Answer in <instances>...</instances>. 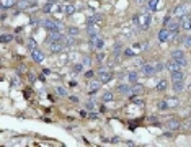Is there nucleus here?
Masks as SVG:
<instances>
[{
  "label": "nucleus",
  "instance_id": "nucleus-31",
  "mask_svg": "<svg viewBox=\"0 0 191 147\" xmlns=\"http://www.w3.org/2000/svg\"><path fill=\"white\" fill-rule=\"evenodd\" d=\"M87 110H90V111H95L96 110V105H95L93 100H88V102H87Z\"/></svg>",
  "mask_w": 191,
  "mask_h": 147
},
{
  "label": "nucleus",
  "instance_id": "nucleus-45",
  "mask_svg": "<svg viewBox=\"0 0 191 147\" xmlns=\"http://www.w3.org/2000/svg\"><path fill=\"white\" fill-rule=\"evenodd\" d=\"M149 121H150V122H157V118H155V116H150V118H149Z\"/></svg>",
  "mask_w": 191,
  "mask_h": 147
},
{
  "label": "nucleus",
  "instance_id": "nucleus-25",
  "mask_svg": "<svg viewBox=\"0 0 191 147\" xmlns=\"http://www.w3.org/2000/svg\"><path fill=\"white\" fill-rule=\"evenodd\" d=\"M181 41H183V46H185V48H190V49H191V35L183 36V39H181Z\"/></svg>",
  "mask_w": 191,
  "mask_h": 147
},
{
  "label": "nucleus",
  "instance_id": "nucleus-10",
  "mask_svg": "<svg viewBox=\"0 0 191 147\" xmlns=\"http://www.w3.org/2000/svg\"><path fill=\"white\" fill-rule=\"evenodd\" d=\"M173 15H175L177 18H181V17H185V15H188V8H186V5H185V4L177 5V7L173 8Z\"/></svg>",
  "mask_w": 191,
  "mask_h": 147
},
{
  "label": "nucleus",
  "instance_id": "nucleus-13",
  "mask_svg": "<svg viewBox=\"0 0 191 147\" xmlns=\"http://www.w3.org/2000/svg\"><path fill=\"white\" fill-rule=\"evenodd\" d=\"M142 90H144V87H142L141 84H131V93H129V97H137V95L142 93Z\"/></svg>",
  "mask_w": 191,
  "mask_h": 147
},
{
  "label": "nucleus",
  "instance_id": "nucleus-42",
  "mask_svg": "<svg viewBox=\"0 0 191 147\" xmlns=\"http://www.w3.org/2000/svg\"><path fill=\"white\" fill-rule=\"evenodd\" d=\"M103 59H105V56H103V54L100 53L98 56H96V62H100V64H101V62H103Z\"/></svg>",
  "mask_w": 191,
  "mask_h": 147
},
{
  "label": "nucleus",
  "instance_id": "nucleus-36",
  "mask_svg": "<svg viewBox=\"0 0 191 147\" xmlns=\"http://www.w3.org/2000/svg\"><path fill=\"white\" fill-rule=\"evenodd\" d=\"M74 12H75L74 5H70V4H69V5H65V13H67V15H72Z\"/></svg>",
  "mask_w": 191,
  "mask_h": 147
},
{
  "label": "nucleus",
  "instance_id": "nucleus-11",
  "mask_svg": "<svg viewBox=\"0 0 191 147\" xmlns=\"http://www.w3.org/2000/svg\"><path fill=\"white\" fill-rule=\"evenodd\" d=\"M31 59L34 61L36 64H42L44 62V54H42V51H39V49L31 51Z\"/></svg>",
  "mask_w": 191,
  "mask_h": 147
},
{
  "label": "nucleus",
  "instance_id": "nucleus-2",
  "mask_svg": "<svg viewBox=\"0 0 191 147\" xmlns=\"http://www.w3.org/2000/svg\"><path fill=\"white\" fill-rule=\"evenodd\" d=\"M96 75H98V80L101 82V84H108V82H111V79H113V72H111L110 69H106V67H101V69L96 72Z\"/></svg>",
  "mask_w": 191,
  "mask_h": 147
},
{
  "label": "nucleus",
  "instance_id": "nucleus-37",
  "mask_svg": "<svg viewBox=\"0 0 191 147\" xmlns=\"http://www.w3.org/2000/svg\"><path fill=\"white\" fill-rule=\"evenodd\" d=\"M51 10H52V4H51V2H49V4H46V5H44V8H42L44 13H49Z\"/></svg>",
  "mask_w": 191,
  "mask_h": 147
},
{
  "label": "nucleus",
  "instance_id": "nucleus-26",
  "mask_svg": "<svg viewBox=\"0 0 191 147\" xmlns=\"http://www.w3.org/2000/svg\"><path fill=\"white\" fill-rule=\"evenodd\" d=\"M0 39H2L4 44H7V43H10L11 39H13V35H7V33H4V35L0 36Z\"/></svg>",
  "mask_w": 191,
  "mask_h": 147
},
{
  "label": "nucleus",
  "instance_id": "nucleus-24",
  "mask_svg": "<svg viewBox=\"0 0 191 147\" xmlns=\"http://www.w3.org/2000/svg\"><path fill=\"white\" fill-rule=\"evenodd\" d=\"M26 48L29 49V51H34V49H38V44H36V41L34 39H28V41H26Z\"/></svg>",
  "mask_w": 191,
  "mask_h": 147
},
{
  "label": "nucleus",
  "instance_id": "nucleus-14",
  "mask_svg": "<svg viewBox=\"0 0 191 147\" xmlns=\"http://www.w3.org/2000/svg\"><path fill=\"white\" fill-rule=\"evenodd\" d=\"M0 5H2V10H8V8L17 7V2L15 0H0Z\"/></svg>",
  "mask_w": 191,
  "mask_h": 147
},
{
  "label": "nucleus",
  "instance_id": "nucleus-1",
  "mask_svg": "<svg viewBox=\"0 0 191 147\" xmlns=\"http://www.w3.org/2000/svg\"><path fill=\"white\" fill-rule=\"evenodd\" d=\"M134 21L139 24L141 30H149V26L152 23V17L149 13H141V15H136L134 17Z\"/></svg>",
  "mask_w": 191,
  "mask_h": 147
},
{
  "label": "nucleus",
  "instance_id": "nucleus-15",
  "mask_svg": "<svg viewBox=\"0 0 191 147\" xmlns=\"http://www.w3.org/2000/svg\"><path fill=\"white\" fill-rule=\"evenodd\" d=\"M127 80H129V84H136V82L139 80V72H136V70H131V72H127Z\"/></svg>",
  "mask_w": 191,
  "mask_h": 147
},
{
  "label": "nucleus",
  "instance_id": "nucleus-38",
  "mask_svg": "<svg viewBox=\"0 0 191 147\" xmlns=\"http://www.w3.org/2000/svg\"><path fill=\"white\" fill-rule=\"evenodd\" d=\"M163 67H165V66H163V64L157 62V64H155V70H157V74H159V72H162V69H163Z\"/></svg>",
  "mask_w": 191,
  "mask_h": 147
},
{
  "label": "nucleus",
  "instance_id": "nucleus-23",
  "mask_svg": "<svg viewBox=\"0 0 191 147\" xmlns=\"http://www.w3.org/2000/svg\"><path fill=\"white\" fill-rule=\"evenodd\" d=\"M17 7L20 8V10H26V8L29 7V2L28 0H20V2H17Z\"/></svg>",
  "mask_w": 191,
  "mask_h": 147
},
{
  "label": "nucleus",
  "instance_id": "nucleus-19",
  "mask_svg": "<svg viewBox=\"0 0 191 147\" xmlns=\"http://www.w3.org/2000/svg\"><path fill=\"white\" fill-rule=\"evenodd\" d=\"M159 2L160 0H147V12H155L157 8V5H159Z\"/></svg>",
  "mask_w": 191,
  "mask_h": 147
},
{
  "label": "nucleus",
  "instance_id": "nucleus-12",
  "mask_svg": "<svg viewBox=\"0 0 191 147\" xmlns=\"http://www.w3.org/2000/svg\"><path fill=\"white\" fill-rule=\"evenodd\" d=\"M116 92L119 95H127V97H129V93H131V84H121V85H118Z\"/></svg>",
  "mask_w": 191,
  "mask_h": 147
},
{
  "label": "nucleus",
  "instance_id": "nucleus-30",
  "mask_svg": "<svg viewBox=\"0 0 191 147\" xmlns=\"http://www.w3.org/2000/svg\"><path fill=\"white\" fill-rule=\"evenodd\" d=\"M67 35H70V36H78V28H75V26H70V28L67 30Z\"/></svg>",
  "mask_w": 191,
  "mask_h": 147
},
{
  "label": "nucleus",
  "instance_id": "nucleus-34",
  "mask_svg": "<svg viewBox=\"0 0 191 147\" xmlns=\"http://www.w3.org/2000/svg\"><path fill=\"white\" fill-rule=\"evenodd\" d=\"M113 53H114V56H116V59H118V56H119V53H121V44H119V43H118V44H114Z\"/></svg>",
  "mask_w": 191,
  "mask_h": 147
},
{
  "label": "nucleus",
  "instance_id": "nucleus-6",
  "mask_svg": "<svg viewBox=\"0 0 191 147\" xmlns=\"http://www.w3.org/2000/svg\"><path fill=\"white\" fill-rule=\"evenodd\" d=\"M165 126H167V129L168 131H178L181 128V121L178 118H170V119H167V122H165Z\"/></svg>",
  "mask_w": 191,
  "mask_h": 147
},
{
  "label": "nucleus",
  "instance_id": "nucleus-33",
  "mask_svg": "<svg viewBox=\"0 0 191 147\" xmlns=\"http://www.w3.org/2000/svg\"><path fill=\"white\" fill-rule=\"evenodd\" d=\"M168 106H170V105H168V100H165V102H160V103H159V108L162 110V111L168 110Z\"/></svg>",
  "mask_w": 191,
  "mask_h": 147
},
{
  "label": "nucleus",
  "instance_id": "nucleus-7",
  "mask_svg": "<svg viewBox=\"0 0 191 147\" xmlns=\"http://www.w3.org/2000/svg\"><path fill=\"white\" fill-rule=\"evenodd\" d=\"M47 44H49V51L52 54H57L64 49V41H49Z\"/></svg>",
  "mask_w": 191,
  "mask_h": 147
},
{
  "label": "nucleus",
  "instance_id": "nucleus-40",
  "mask_svg": "<svg viewBox=\"0 0 191 147\" xmlns=\"http://www.w3.org/2000/svg\"><path fill=\"white\" fill-rule=\"evenodd\" d=\"M124 54H126L127 57H132V56H134V51H132V49H126V51H124Z\"/></svg>",
  "mask_w": 191,
  "mask_h": 147
},
{
  "label": "nucleus",
  "instance_id": "nucleus-29",
  "mask_svg": "<svg viewBox=\"0 0 191 147\" xmlns=\"http://www.w3.org/2000/svg\"><path fill=\"white\" fill-rule=\"evenodd\" d=\"M95 70H92V69H88V70H85V74H83V75H85V79H87V80H90V79H93V77H95Z\"/></svg>",
  "mask_w": 191,
  "mask_h": 147
},
{
  "label": "nucleus",
  "instance_id": "nucleus-41",
  "mask_svg": "<svg viewBox=\"0 0 191 147\" xmlns=\"http://www.w3.org/2000/svg\"><path fill=\"white\" fill-rule=\"evenodd\" d=\"M170 20H172V17H170V15H167V17L163 18V26H167V24L170 23Z\"/></svg>",
  "mask_w": 191,
  "mask_h": 147
},
{
  "label": "nucleus",
  "instance_id": "nucleus-44",
  "mask_svg": "<svg viewBox=\"0 0 191 147\" xmlns=\"http://www.w3.org/2000/svg\"><path fill=\"white\" fill-rule=\"evenodd\" d=\"M83 64H85V66H88V64H92V59H90V57H85Z\"/></svg>",
  "mask_w": 191,
  "mask_h": 147
},
{
  "label": "nucleus",
  "instance_id": "nucleus-46",
  "mask_svg": "<svg viewBox=\"0 0 191 147\" xmlns=\"http://www.w3.org/2000/svg\"><path fill=\"white\" fill-rule=\"evenodd\" d=\"M136 2H137V4L141 5V4H144V2H147V0H136Z\"/></svg>",
  "mask_w": 191,
  "mask_h": 147
},
{
  "label": "nucleus",
  "instance_id": "nucleus-32",
  "mask_svg": "<svg viewBox=\"0 0 191 147\" xmlns=\"http://www.w3.org/2000/svg\"><path fill=\"white\" fill-rule=\"evenodd\" d=\"M87 31H88V36H92V35H98V33H96V28L93 26V24H88V26H87Z\"/></svg>",
  "mask_w": 191,
  "mask_h": 147
},
{
  "label": "nucleus",
  "instance_id": "nucleus-3",
  "mask_svg": "<svg viewBox=\"0 0 191 147\" xmlns=\"http://www.w3.org/2000/svg\"><path fill=\"white\" fill-rule=\"evenodd\" d=\"M172 59L178 61V62L181 64V67H186V64H188L186 54H185L183 49H175V51H172Z\"/></svg>",
  "mask_w": 191,
  "mask_h": 147
},
{
  "label": "nucleus",
  "instance_id": "nucleus-39",
  "mask_svg": "<svg viewBox=\"0 0 191 147\" xmlns=\"http://www.w3.org/2000/svg\"><path fill=\"white\" fill-rule=\"evenodd\" d=\"M80 70H82V64H75V66H74V72L80 74Z\"/></svg>",
  "mask_w": 191,
  "mask_h": 147
},
{
  "label": "nucleus",
  "instance_id": "nucleus-43",
  "mask_svg": "<svg viewBox=\"0 0 191 147\" xmlns=\"http://www.w3.org/2000/svg\"><path fill=\"white\" fill-rule=\"evenodd\" d=\"M69 98H70L72 103H78V97H75V95H72V97H69Z\"/></svg>",
  "mask_w": 191,
  "mask_h": 147
},
{
  "label": "nucleus",
  "instance_id": "nucleus-21",
  "mask_svg": "<svg viewBox=\"0 0 191 147\" xmlns=\"http://www.w3.org/2000/svg\"><path fill=\"white\" fill-rule=\"evenodd\" d=\"M167 88H168V82H167V80H160L159 84H157L155 90H157V92H165Z\"/></svg>",
  "mask_w": 191,
  "mask_h": 147
},
{
  "label": "nucleus",
  "instance_id": "nucleus-27",
  "mask_svg": "<svg viewBox=\"0 0 191 147\" xmlns=\"http://www.w3.org/2000/svg\"><path fill=\"white\" fill-rule=\"evenodd\" d=\"M10 85H13V87H20V85H21L20 79H18L17 75H11V77H10Z\"/></svg>",
  "mask_w": 191,
  "mask_h": 147
},
{
  "label": "nucleus",
  "instance_id": "nucleus-9",
  "mask_svg": "<svg viewBox=\"0 0 191 147\" xmlns=\"http://www.w3.org/2000/svg\"><path fill=\"white\" fill-rule=\"evenodd\" d=\"M180 28L183 31H191V17L190 15H185L180 18Z\"/></svg>",
  "mask_w": 191,
  "mask_h": 147
},
{
  "label": "nucleus",
  "instance_id": "nucleus-35",
  "mask_svg": "<svg viewBox=\"0 0 191 147\" xmlns=\"http://www.w3.org/2000/svg\"><path fill=\"white\" fill-rule=\"evenodd\" d=\"M129 98H131V100L136 103V105H139V106H144V100H139L137 97H129Z\"/></svg>",
  "mask_w": 191,
  "mask_h": 147
},
{
  "label": "nucleus",
  "instance_id": "nucleus-5",
  "mask_svg": "<svg viewBox=\"0 0 191 147\" xmlns=\"http://www.w3.org/2000/svg\"><path fill=\"white\" fill-rule=\"evenodd\" d=\"M88 38H90V44L95 46V49L101 51L103 46H105V39H103L100 35H92V36H88Z\"/></svg>",
  "mask_w": 191,
  "mask_h": 147
},
{
  "label": "nucleus",
  "instance_id": "nucleus-17",
  "mask_svg": "<svg viewBox=\"0 0 191 147\" xmlns=\"http://www.w3.org/2000/svg\"><path fill=\"white\" fill-rule=\"evenodd\" d=\"M101 100H103V103H111L114 100V95H113V92H103V95H101Z\"/></svg>",
  "mask_w": 191,
  "mask_h": 147
},
{
  "label": "nucleus",
  "instance_id": "nucleus-8",
  "mask_svg": "<svg viewBox=\"0 0 191 147\" xmlns=\"http://www.w3.org/2000/svg\"><path fill=\"white\" fill-rule=\"evenodd\" d=\"M165 67H167V70H168L170 74L177 72V70H181V64L178 62V61H175V59H170L168 62L165 64Z\"/></svg>",
  "mask_w": 191,
  "mask_h": 147
},
{
  "label": "nucleus",
  "instance_id": "nucleus-4",
  "mask_svg": "<svg viewBox=\"0 0 191 147\" xmlns=\"http://www.w3.org/2000/svg\"><path fill=\"white\" fill-rule=\"evenodd\" d=\"M141 72H142V75H145V77H150V75L157 74V70H155V64L144 62V64L141 66Z\"/></svg>",
  "mask_w": 191,
  "mask_h": 147
},
{
  "label": "nucleus",
  "instance_id": "nucleus-16",
  "mask_svg": "<svg viewBox=\"0 0 191 147\" xmlns=\"http://www.w3.org/2000/svg\"><path fill=\"white\" fill-rule=\"evenodd\" d=\"M180 80H185V72L183 70H177V72L172 74V82H180Z\"/></svg>",
  "mask_w": 191,
  "mask_h": 147
},
{
  "label": "nucleus",
  "instance_id": "nucleus-22",
  "mask_svg": "<svg viewBox=\"0 0 191 147\" xmlns=\"http://www.w3.org/2000/svg\"><path fill=\"white\" fill-rule=\"evenodd\" d=\"M100 84H101L100 80H98V82H92V84H90V88H88V93H90V95L95 93V92L100 88Z\"/></svg>",
  "mask_w": 191,
  "mask_h": 147
},
{
  "label": "nucleus",
  "instance_id": "nucleus-28",
  "mask_svg": "<svg viewBox=\"0 0 191 147\" xmlns=\"http://www.w3.org/2000/svg\"><path fill=\"white\" fill-rule=\"evenodd\" d=\"M56 92L59 97H67V88H64V87H56Z\"/></svg>",
  "mask_w": 191,
  "mask_h": 147
},
{
  "label": "nucleus",
  "instance_id": "nucleus-18",
  "mask_svg": "<svg viewBox=\"0 0 191 147\" xmlns=\"http://www.w3.org/2000/svg\"><path fill=\"white\" fill-rule=\"evenodd\" d=\"M42 26H44L47 31L56 30V20H44V21H42Z\"/></svg>",
  "mask_w": 191,
  "mask_h": 147
},
{
  "label": "nucleus",
  "instance_id": "nucleus-20",
  "mask_svg": "<svg viewBox=\"0 0 191 147\" xmlns=\"http://www.w3.org/2000/svg\"><path fill=\"white\" fill-rule=\"evenodd\" d=\"M173 90H175V93H180V92H183V90H185V82H183V80L173 82Z\"/></svg>",
  "mask_w": 191,
  "mask_h": 147
}]
</instances>
